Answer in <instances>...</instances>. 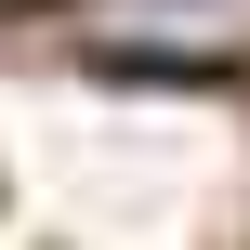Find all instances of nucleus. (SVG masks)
I'll use <instances>...</instances> for the list:
<instances>
[{"label":"nucleus","instance_id":"nucleus-1","mask_svg":"<svg viewBox=\"0 0 250 250\" xmlns=\"http://www.w3.org/2000/svg\"><path fill=\"white\" fill-rule=\"evenodd\" d=\"M53 40L132 79H211L250 66V0H53Z\"/></svg>","mask_w":250,"mask_h":250}]
</instances>
